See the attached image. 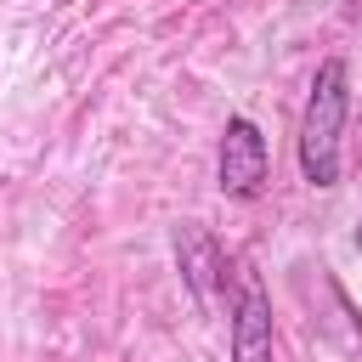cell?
Here are the masks:
<instances>
[{"mask_svg": "<svg viewBox=\"0 0 362 362\" xmlns=\"http://www.w3.org/2000/svg\"><path fill=\"white\" fill-rule=\"evenodd\" d=\"M266 175H272V147H266L260 124L232 113L221 130V153H215V187L226 198H255L266 187Z\"/></svg>", "mask_w": 362, "mask_h": 362, "instance_id": "cell-2", "label": "cell"}, {"mask_svg": "<svg viewBox=\"0 0 362 362\" xmlns=\"http://www.w3.org/2000/svg\"><path fill=\"white\" fill-rule=\"evenodd\" d=\"M175 260H181V277H187L192 300L209 305V283H215V272H221V249H215V238H209L198 221H187V226L175 232Z\"/></svg>", "mask_w": 362, "mask_h": 362, "instance_id": "cell-4", "label": "cell"}, {"mask_svg": "<svg viewBox=\"0 0 362 362\" xmlns=\"http://www.w3.org/2000/svg\"><path fill=\"white\" fill-rule=\"evenodd\" d=\"M345 11H351V17H362V0H345Z\"/></svg>", "mask_w": 362, "mask_h": 362, "instance_id": "cell-5", "label": "cell"}, {"mask_svg": "<svg viewBox=\"0 0 362 362\" xmlns=\"http://www.w3.org/2000/svg\"><path fill=\"white\" fill-rule=\"evenodd\" d=\"M351 113V68L345 57H322L305 113H300V175L311 187H339V136Z\"/></svg>", "mask_w": 362, "mask_h": 362, "instance_id": "cell-1", "label": "cell"}, {"mask_svg": "<svg viewBox=\"0 0 362 362\" xmlns=\"http://www.w3.org/2000/svg\"><path fill=\"white\" fill-rule=\"evenodd\" d=\"M232 362H277V334H272V300L260 277L249 272L232 305Z\"/></svg>", "mask_w": 362, "mask_h": 362, "instance_id": "cell-3", "label": "cell"}, {"mask_svg": "<svg viewBox=\"0 0 362 362\" xmlns=\"http://www.w3.org/2000/svg\"><path fill=\"white\" fill-rule=\"evenodd\" d=\"M356 249H362V221H356Z\"/></svg>", "mask_w": 362, "mask_h": 362, "instance_id": "cell-6", "label": "cell"}]
</instances>
